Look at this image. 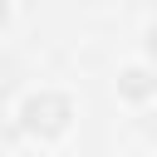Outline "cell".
Wrapping results in <instances>:
<instances>
[{
    "mask_svg": "<svg viewBox=\"0 0 157 157\" xmlns=\"http://www.w3.org/2000/svg\"><path fill=\"white\" fill-rule=\"evenodd\" d=\"M69 123H74V103L64 98V93H29L25 103H20V128L29 132V137H39V142H49V137H64L69 132Z\"/></svg>",
    "mask_w": 157,
    "mask_h": 157,
    "instance_id": "obj_1",
    "label": "cell"
},
{
    "mask_svg": "<svg viewBox=\"0 0 157 157\" xmlns=\"http://www.w3.org/2000/svg\"><path fill=\"white\" fill-rule=\"evenodd\" d=\"M118 93H123L128 103H147V98L157 93V74L142 69V64H128V69L118 74Z\"/></svg>",
    "mask_w": 157,
    "mask_h": 157,
    "instance_id": "obj_2",
    "label": "cell"
},
{
    "mask_svg": "<svg viewBox=\"0 0 157 157\" xmlns=\"http://www.w3.org/2000/svg\"><path fill=\"white\" fill-rule=\"evenodd\" d=\"M147 59H152V64H157V25H152V29H147Z\"/></svg>",
    "mask_w": 157,
    "mask_h": 157,
    "instance_id": "obj_3",
    "label": "cell"
},
{
    "mask_svg": "<svg viewBox=\"0 0 157 157\" xmlns=\"http://www.w3.org/2000/svg\"><path fill=\"white\" fill-rule=\"evenodd\" d=\"M5 20H10V0H0V25H5Z\"/></svg>",
    "mask_w": 157,
    "mask_h": 157,
    "instance_id": "obj_4",
    "label": "cell"
}]
</instances>
